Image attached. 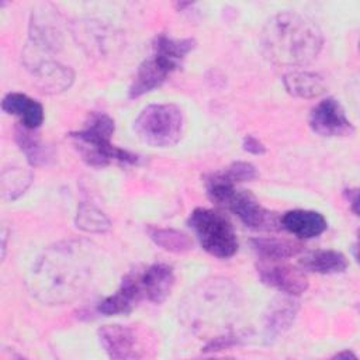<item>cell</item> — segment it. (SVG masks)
<instances>
[{
    "label": "cell",
    "mask_w": 360,
    "mask_h": 360,
    "mask_svg": "<svg viewBox=\"0 0 360 360\" xmlns=\"http://www.w3.org/2000/svg\"><path fill=\"white\" fill-rule=\"evenodd\" d=\"M94 252L89 242L65 240L49 246L37 260L28 278L39 301L63 305L82 297L90 284Z\"/></svg>",
    "instance_id": "obj_1"
},
{
    "label": "cell",
    "mask_w": 360,
    "mask_h": 360,
    "mask_svg": "<svg viewBox=\"0 0 360 360\" xmlns=\"http://www.w3.org/2000/svg\"><path fill=\"white\" fill-rule=\"evenodd\" d=\"M322 44L319 27L311 18L294 11L273 15L262 31L266 58L281 66H300L314 60Z\"/></svg>",
    "instance_id": "obj_2"
},
{
    "label": "cell",
    "mask_w": 360,
    "mask_h": 360,
    "mask_svg": "<svg viewBox=\"0 0 360 360\" xmlns=\"http://www.w3.org/2000/svg\"><path fill=\"white\" fill-rule=\"evenodd\" d=\"M208 197L233 212L246 226L256 231H274L281 228L278 217L266 210L253 194L239 188L222 170L210 174L205 180Z\"/></svg>",
    "instance_id": "obj_3"
},
{
    "label": "cell",
    "mask_w": 360,
    "mask_h": 360,
    "mask_svg": "<svg viewBox=\"0 0 360 360\" xmlns=\"http://www.w3.org/2000/svg\"><path fill=\"white\" fill-rule=\"evenodd\" d=\"M195 46L191 38H172L159 34L152 44V53L138 68L129 87V97H139L156 87L177 70L187 53Z\"/></svg>",
    "instance_id": "obj_4"
},
{
    "label": "cell",
    "mask_w": 360,
    "mask_h": 360,
    "mask_svg": "<svg viewBox=\"0 0 360 360\" xmlns=\"http://www.w3.org/2000/svg\"><path fill=\"white\" fill-rule=\"evenodd\" d=\"M114 121L105 112H91L84 128L69 136L79 150L82 159L94 167L111 163L135 165L138 156L111 143Z\"/></svg>",
    "instance_id": "obj_5"
},
{
    "label": "cell",
    "mask_w": 360,
    "mask_h": 360,
    "mask_svg": "<svg viewBox=\"0 0 360 360\" xmlns=\"http://www.w3.org/2000/svg\"><path fill=\"white\" fill-rule=\"evenodd\" d=\"M134 129L143 143L169 148L176 145L183 135L184 115L181 108L172 103L149 104L134 121Z\"/></svg>",
    "instance_id": "obj_6"
},
{
    "label": "cell",
    "mask_w": 360,
    "mask_h": 360,
    "mask_svg": "<svg viewBox=\"0 0 360 360\" xmlns=\"http://www.w3.org/2000/svg\"><path fill=\"white\" fill-rule=\"evenodd\" d=\"M188 225L205 252L215 257L226 259L238 250V239L232 224L219 212L210 208H195L188 218Z\"/></svg>",
    "instance_id": "obj_7"
},
{
    "label": "cell",
    "mask_w": 360,
    "mask_h": 360,
    "mask_svg": "<svg viewBox=\"0 0 360 360\" xmlns=\"http://www.w3.org/2000/svg\"><path fill=\"white\" fill-rule=\"evenodd\" d=\"M100 343L111 359L146 357V339L134 328L124 325H105L98 329Z\"/></svg>",
    "instance_id": "obj_8"
},
{
    "label": "cell",
    "mask_w": 360,
    "mask_h": 360,
    "mask_svg": "<svg viewBox=\"0 0 360 360\" xmlns=\"http://www.w3.org/2000/svg\"><path fill=\"white\" fill-rule=\"evenodd\" d=\"M309 127L321 136H349L354 132L343 107L332 97L319 101L311 110Z\"/></svg>",
    "instance_id": "obj_9"
},
{
    "label": "cell",
    "mask_w": 360,
    "mask_h": 360,
    "mask_svg": "<svg viewBox=\"0 0 360 360\" xmlns=\"http://www.w3.org/2000/svg\"><path fill=\"white\" fill-rule=\"evenodd\" d=\"M257 273L262 283L291 297L301 295L308 288L307 276L288 264L264 260L257 266Z\"/></svg>",
    "instance_id": "obj_10"
},
{
    "label": "cell",
    "mask_w": 360,
    "mask_h": 360,
    "mask_svg": "<svg viewBox=\"0 0 360 360\" xmlns=\"http://www.w3.org/2000/svg\"><path fill=\"white\" fill-rule=\"evenodd\" d=\"M135 274L143 300L153 304L163 302L174 285L173 269L163 263L150 264Z\"/></svg>",
    "instance_id": "obj_11"
},
{
    "label": "cell",
    "mask_w": 360,
    "mask_h": 360,
    "mask_svg": "<svg viewBox=\"0 0 360 360\" xmlns=\"http://www.w3.org/2000/svg\"><path fill=\"white\" fill-rule=\"evenodd\" d=\"M28 69L35 77L38 87L51 94L68 90L75 79V75L69 66H65L53 59L41 60Z\"/></svg>",
    "instance_id": "obj_12"
},
{
    "label": "cell",
    "mask_w": 360,
    "mask_h": 360,
    "mask_svg": "<svg viewBox=\"0 0 360 360\" xmlns=\"http://www.w3.org/2000/svg\"><path fill=\"white\" fill-rule=\"evenodd\" d=\"M142 300L143 297L141 294L135 271H132L124 277L121 285L114 294L100 302L97 309L100 314L107 316L127 314Z\"/></svg>",
    "instance_id": "obj_13"
},
{
    "label": "cell",
    "mask_w": 360,
    "mask_h": 360,
    "mask_svg": "<svg viewBox=\"0 0 360 360\" xmlns=\"http://www.w3.org/2000/svg\"><path fill=\"white\" fill-rule=\"evenodd\" d=\"M281 228L290 233L309 239L323 233L328 228V222L321 212L311 210H291L280 218Z\"/></svg>",
    "instance_id": "obj_14"
},
{
    "label": "cell",
    "mask_w": 360,
    "mask_h": 360,
    "mask_svg": "<svg viewBox=\"0 0 360 360\" xmlns=\"http://www.w3.org/2000/svg\"><path fill=\"white\" fill-rule=\"evenodd\" d=\"M298 302L294 298L278 297L273 300L264 315V333L269 339H276L291 328L298 312Z\"/></svg>",
    "instance_id": "obj_15"
},
{
    "label": "cell",
    "mask_w": 360,
    "mask_h": 360,
    "mask_svg": "<svg viewBox=\"0 0 360 360\" xmlns=\"http://www.w3.org/2000/svg\"><path fill=\"white\" fill-rule=\"evenodd\" d=\"M1 108L7 114H13L20 118L21 124L27 129H37L44 122V107L37 100L22 93H8L1 101Z\"/></svg>",
    "instance_id": "obj_16"
},
{
    "label": "cell",
    "mask_w": 360,
    "mask_h": 360,
    "mask_svg": "<svg viewBox=\"0 0 360 360\" xmlns=\"http://www.w3.org/2000/svg\"><path fill=\"white\" fill-rule=\"evenodd\" d=\"M283 83L291 96L300 98L318 97L326 89L325 80L319 73L307 70H291L285 73Z\"/></svg>",
    "instance_id": "obj_17"
},
{
    "label": "cell",
    "mask_w": 360,
    "mask_h": 360,
    "mask_svg": "<svg viewBox=\"0 0 360 360\" xmlns=\"http://www.w3.org/2000/svg\"><path fill=\"white\" fill-rule=\"evenodd\" d=\"M300 264L315 273L321 274H333V273H342L347 269V259L343 253L338 250H315L307 253Z\"/></svg>",
    "instance_id": "obj_18"
},
{
    "label": "cell",
    "mask_w": 360,
    "mask_h": 360,
    "mask_svg": "<svg viewBox=\"0 0 360 360\" xmlns=\"http://www.w3.org/2000/svg\"><path fill=\"white\" fill-rule=\"evenodd\" d=\"M253 250L264 260L278 262L298 255L302 246L297 242L278 238H255L250 240Z\"/></svg>",
    "instance_id": "obj_19"
},
{
    "label": "cell",
    "mask_w": 360,
    "mask_h": 360,
    "mask_svg": "<svg viewBox=\"0 0 360 360\" xmlns=\"http://www.w3.org/2000/svg\"><path fill=\"white\" fill-rule=\"evenodd\" d=\"M76 226L86 232H105L110 229L111 222L105 214L90 202H80L76 214Z\"/></svg>",
    "instance_id": "obj_20"
},
{
    "label": "cell",
    "mask_w": 360,
    "mask_h": 360,
    "mask_svg": "<svg viewBox=\"0 0 360 360\" xmlns=\"http://www.w3.org/2000/svg\"><path fill=\"white\" fill-rule=\"evenodd\" d=\"M32 176L28 170L21 167H11L1 173V191L7 200H15L31 184Z\"/></svg>",
    "instance_id": "obj_21"
},
{
    "label": "cell",
    "mask_w": 360,
    "mask_h": 360,
    "mask_svg": "<svg viewBox=\"0 0 360 360\" xmlns=\"http://www.w3.org/2000/svg\"><path fill=\"white\" fill-rule=\"evenodd\" d=\"M15 141L32 166L44 165L49 159L48 148L37 136H32L27 128L15 131Z\"/></svg>",
    "instance_id": "obj_22"
},
{
    "label": "cell",
    "mask_w": 360,
    "mask_h": 360,
    "mask_svg": "<svg viewBox=\"0 0 360 360\" xmlns=\"http://www.w3.org/2000/svg\"><path fill=\"white\" fill-rule=\"evenodd\" d=\"M150 239L160 248L169 252L174 253H183L191 249L193 243L190 238L176 229H162V228H153L149 231Z\"/></svg>",
    "instance_id": "obj_23"
},
{
    "label": "cell",
    "mask_w": 360,
    "mask_h": 360,
    "mask_svg": "<svg viewBox=\"0 0 360 360\" xmlns=\"http://www.w3.org/2000/svg\"><path fill=\"white\" fill-rule=\"evenodd\" d=\"M222 172L236 184L242 183V181H250V180L256 179V176H257L255 166L248 162H235L231 166H228L226 169H224Z\"/></svg>",
    "instance_id": "obj_24"
},
{
    "label": "cell",
    "mask_w": 360,
    "mask_h": 360,
    "mask_svg": "<svg viewBox=\"0 0 360 360\" xmlns=\"http://www.w3.org/2000/svg\"><path fill=\"white\" fill-rule=\"evenodd\" d=\"M242 146L246 152L252 153V155H262L266 152V148L264 145L257 139L255 138L253 135H246L243 138V142H242Z\"/></svg>",
    "instance_id": "obj_25"
},
{
    "label": "cell",
    "mask_w": 360,
    "mask_h": 360,
    "mask_svg": "<svg viewBox=\"0 0 360 360\" xmlns=\"http://www.w3.org/2000/svg\"><path fill=\"white\" fill-rule=\"evenodd\" d=\"M345 194H346V197H347V200H349V202H350V205H352L353 212L357 214V205H359V204H357V195H359L357 190H356V188H350V190H346Z\"/></svg>",
    "instance_id": "obj_26"
},
{
    "label": "cell",
    "mask_w": 360,
    "mask_h": 360,
    "mask_svg": "<svg viewBox=\"0 0 360 360\" xmlns=\"http://www.w3.org/2000/svg\"><path fill=\"white\" fill-rule=\"evenodd\" d=\"M336 359H342V357H352V359H356V354L350 350H345V352H339L335 354Z\"/></svg>",
    "instance_id": "obj_27"
}]
</instances>
